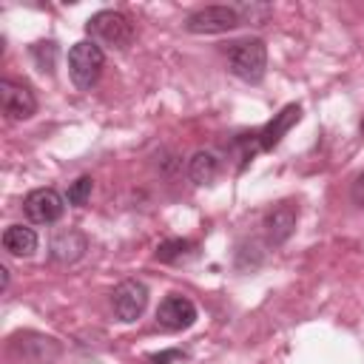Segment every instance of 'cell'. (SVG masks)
Returning a JSON list of instances; mask_svg holds the SVG:
<instances>
[{"mask_svg":"<svg viewBox=\"0 0 364 364\" xmlns=\"http://www.w3.org/2000/svg\"><path fill=\"white\" fill-rule=\"evenodd\" d=\"M85 28H88V34L97 46L128 48L131 40H134V23L122 11H114V9H102V11L91 14Z\"/></svg>","mask_w":364,"mask_h":364,"instance_id":"obj_1","label":"cell"},{"mask_svg":"<svg viewBox=\"0 0 364 364\" xmlns=\"http://www.w3.org/2000/svg\"><path fill=\"white\" fill-rule=\"evenodd\" d=\"M63 353L60 341L43 333H14L9 338V358L14 364H51Z\"/></svg>","mask_w":364,"mask_h":364,"instance_id":"obj_2","label":"cell"},{"mask_svg":"<svg viewBox=\"0 0 364 364\" xmlns=\"http://www.w3.org/2000/svg\"><path fill=\"white\" fill-rule=\"evenodd\" d=\"M228 65L230 71L245 82H259L267 68V46L259 37L239 40L228 48Z\"/></svg>","mask_w":364,"mask_h":364,"instance_id":"obj_3","label":"cell"},{"mask_svg":"<svg viewBox=\"0 0 364 364\" xmlns=\"http://www.w3.org/2000/svg\"><path fill=\"white\" fill-rule=\"evenodd\" d=\"M102 65H105V54H102V46H97L94 40H80V43L71 46V51H68V77L77 88L88 91L100 80Z\"/></svg>","mask_w":364,"mask_h":364,"instance_id":"obj_4","label":"cell"},{"mask_svg":"<svg viewBox=\"0 0 364 364\" xmlns=\"http://www.w3.org/2000/svg\"><path fill=\"white\" fill-rule=\"evenodd\" d=\"M236 26H242V17L233 6H205L188 14L185 20V28L191 34H222V31H233Z\"/></svg>","mask_w":364,"mask_h":364,"instance_id":"obj_5","label":"cell"},{"mask_svg":"<svg viewBox=\"0 0 364 364\" xmlns=\"http://www.w3.org/2000/svg\"><path fill=\"white\" fill-rule=\"evenodd\" d=\"M145 304H148V287L139 282V279H125L114 287L111 293V307H114V316L125 324L136 321L142 313H145Z\"/></svg>","mask_w":364,"mask_h":364,"instance_id":"obj_6","label":"cell"},{"mask_svg":"<svg viewBox=\"0 0 364 364\" xmlns=\"http://www.w3.org/2000/svg\"><path fill=\"white\" fill-rule=\"evenodd\" d=\"M63 210H65V199L54 188H34L23 199V213L34 225H51L63 216Z\"/></svg>","mask_w":364,"mask_h":364,"instance_id":"obj_7","label":"cell"},{"mask_svg":"<svg viewBox=\"0 0 364 364\" xmlns=\"http://www.w3.org/2000/svg\"><path fill=\"white\" fill-rule=\"evenodd\" d=\"M196 321V304L188 299V296H179V293H171L159 301L156 307V324L176 333V330H188L191 324Z\"/></svg>","mask_w":364,"mask_h":364,"instance_id":"obj_8","label":"cell"},{"mask_svg":"<svg viewBox=\"0 0 364 364\" xmlns=\"http://www.w3.org/2000/svg\"><path fill=\"white\" fill-rule=\"evenodd\" d=\"M0 105H3L6 119H28L37 111V100L31 88L11 82V80H0Z\"/></svg>","mask_w":364,"mask_h":364,"instance_id":"obj_9","label":"cell"},{"mask_svg":"<svg viewBox=\"0 0 364 364\" xmlns=\"http://www.w3.org/2000/svg\"><path fill=\"white\" fill-rule=\"evenodd\" d=\"M299 222V208L293 202H279L276 208L267 210L264 216V230H267V242L270 245H282L290 239V233L296 230Z\"/></svg>","mask_w":364,"mask_h":364,"instance_id":"obj_10","label":"cell"},{"mask_svg":"<svg viewBox=\"0 0 364 364\" xmlns=\"http://www.w3.org/2000/svg\"><path fill=\"white\" fill-rule=\"evenodd\" d=\"M299 117H301V105H284L262 131H259V148L262 151H270V148H276L279 142H282V136L299 122Z\"/></svg>","mask_w":364,"mask_h":364,"instance_id":"obj_11","label":"cell"},{"mask_svg":"<svg viewBox=\"0 0 364 364\" xmlns=\"http://www.w3.org/2000/svg\"><path fill=\"white\" fill-rule=\"evenodd\" d=\"M85 250H88V239H85L77 228L57 230L54 239H51V259H54V262L71 264V262H77Z\"/></svg>","mask_w":364,"mask_h":364,"instance_id":"obj_12","label":"cell"},{"mask_svg":"<svg viewBox=\"0 0 364 364\" xmlns=\"http://www.w3.org/2000/svg\"><path fill=\"white\" fill-rule=\"evenodd\" d=\"M188 176L193 185H210L219 176V156L213 151H196L188 159Z\"/></svg>","mask_w":364,"mask_h":364,"instance_id":"obj_13","label":"cell"},{"mask_svg":"<svg viewBox=\"0 0 364 364\" xmlns=\"http://www.w3.org/2000/svg\"><path fill=\"white\" fill-rule=\"evenodd\" d=\"M3 247L11 256H31L37 250V233L26 225H9L3 230Z\"/></svg>","mask_w":364,"mask_h":364,"instance_id":"obj_14","label":"cell"},{"mask_svg":"<svg viewBox=\"0 0 364 364\" xmlns=\"http://www.w3.org/2000/svg\"><path fill=\"white\" fill-rule=\"evenodd\" d=\"M191 247H193V245H191L188 239H165V242L156 245V259H159V262H176V259H182Z\"/></svg>","mask_w":364,"mask_h":364,"instance_id":"obj_15","label":"cell"},{"mask_svg":"<svg viewBox=\"0 0 364 364\" xmlns=\"http://www.w3.org/2000/svg\"><path fill=\"white\" fill-rule=\"evenodd\" d=\"M31 57H34V63L40 65V71H54V63H57V43H51V40H46V43H34L31 46Z\"/></svg>","mask_w":364,"mask_h":364,"instance_id":"obj_16","label":"cell"},{"mask_svg":"<svg viewBox=\"0 0 364 364\" xmlns=\"http://www.w3.org/2000/svg\"><path fill=\"white\" fill-rule=\"evenodd\" d=\"M91 188H94V179L91 176H80L77 182H71V188H68V205L82 208L88 202V196H91Z\"/></svg>","mask_w":364,"mask_h":364,"instance_id":"obj_17","label":"cell"},{"mask_svg":"<svg viewBox=\"0 0 364 364\" xmlns=\"http://www.w3.org/2000/svg\"><path fill=\"white\" fill-rule=\"evenodd\" d=\"M173 358H182V353H179V350H165V353H156V355H154V364H168V361H173Z\"/></svg>","mask_w":364,"mask_h":364,"instance_id":"obj_18","label":"cell"},{"mask_svg":"<svg viewBox=\"0 0 364 364\" xmlns=\"http://www.w3.org/2000/svg\"><path fill=\"white\" fill-rule=\"evenodd\" d=\"M353 199H355V202L364 208V173H361V176L353 182Z\"/></svg>","mask_w":364,"mask_h":364,"instance_id":"obj_19","label":"cell"},{"mask_svg":"<svg viewBox=\"0 0 364 364\" xmlns=\"http://www.w3.org/2000/svg\"><path fill=\"white\" fill-rule=\"evenodd\" d=\"M0 279H3V287H6L9 284V270L6 267H0Z\"/></svg>","mask_w":364,"mask_h":364,"instance_id":"obj_20","label":"cell"},{"mask_svg":"<svg viewBox=\"0 0 364 364\" xmlns=\"http://www.w3.org/2000/svg\"><path fill=\"white\" fill-rule=\"evenodd\" d=\"M361 128H364V122H361Z\"/></svg>","mask_w":364,"mask_h":364,"instance_id":"obj_21","label":"cell"}]
</instances>
